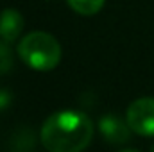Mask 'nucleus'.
I'll return each instance as SVG.
<instances>
[{
    "mask_svg": "<svg viewBox=\"0 0 154 152\" xmlns=\"http://www.w3.org/2000/svg\"><path fill=\"white\" fill-rule=\"evenodd\" d=\"M151 152H154V145H152V149H151Z\"/></svg>",
    "mask_w": 154,
    "mask_h": 152,
    "instance_id": "9d476101",
    "label": "nucleus"
},
{
    "mask_svg": "<svg viewBox=\"0 0 154 152\" xmlns=\"http://www.w3.org/2000/svg\"><path fill=\"white\" fill-rule=\"evenodd\" d=\"M9 100H11L9 93H7V91H2V90H0V109H4L5 106H9Z\"/></svg>",
    "mask_w": 154,
    "mask_h": 152,
    "instance_id": "6e6552de",
    "label": "nucleus"
},
{
    "mask_svg": "<svg viewBox=\"0 0 154 152\" xmlns=\"http://www.w3.org/2000/svg\"><path fill=\"white\" fill-rule=\"evenodd\" d=\"M18 56L29 68L48 72L54 70L61 61V45L52 34L34 31L20 39Z\"/></svg>",
    "mask_w": 154,
    "mask_h": 152,
    "instance_id": "f03ea898",
    "label": "nucleus"
},
{
    "mask_svg": "<svg viewBox=\"0 0 154 152\" xmlns=\"http://www.w3.org/2000/svg\"><path fill=\"white\" fill-rule=\"evenodd\" d=\"M23 31V16L16 9L0 11V39L13 43Z\"/></svg>",
    "mask_w": 154,
    "mask_h": 152,
    "instance_id": "39448f33",
    "label": "nucleus"
},
{
    "mask_svg": "<svg viewBox=\"0 0 154 152\" xmlns=\"http://www.w3.org/2000/svg\"><path fill=\"white\" fill-rule=\"evenodd\" d=\"M39 138L48 152H82L93 138V122L82 111H57L43 122Z\"/></svg>",
    "mask_w": 154,
    "mask_h": 152,
    "instance_id": "f257e3e1",
    "label": "nucleus"
},
{
    "mask_svg": "<svg viewBox=\"0 0 154 152\" xmlns=\"http://www.w3.org/2000/svg\"><path fill=\"white\" fill-rule=\"evenodd\" d=\"M99 131H100L102 138L111 145L125 143V141H129V136H131V127H129L127 120H122L115 113L104 114L99 120Z\"/></svg>",
    "mask_w": 154,
    "mask_h": 152,
    "instance_id": "20e7f679",
    "label": "nucleus"
},
{
    "mask_svg": "<svg viewBox=\"0 0 154 152\" xmlns=\"http://www.w3.org/2000/svg\"><path fill=\"white\" fill-rule=\"evenodd\" d=\"M13 50L9 47L7 41L0 39V74H7L11 68H13Z\"/></svg>",
    "mask_w": 154,
    "mask_h": 152,
    "instance_id": "0eeeda50",
    "label": "nucleus"
},
{
    "mask_svg": "<svg viewBox=\"0 0 154 152\" xmlns=\"http://www.w3.org/2000/svg\"><path fill=\"white\" fill-rule=\"evenodd\" d=\"M125 120L134 134L154 136V97H142L131 102Z\"/></svg>",
    "mask_w": 154,
    "mask_h": 152,
    "instance_id": "7ed1b4c3",
    "label": "nucleus"
},
{
    "mask_svg": "<svg viewBox=\"0 0 154 152\" xmlns=\"http://www.w3.org/2000/svg\"><path fill=\"white\" fill-rule=\"evenodd\" d=\"M118 152H140V150H134V149H124V150H118Z\"/></svg>",
    "mask_w": 154,
    "mask_h": 152,
    "instance_id": "1a4fd4ad",
    "label": "nucleus"
},
{
    "mask_svg": "<svg viewBox=\"0 0 154 152\" xmlns=\"http://www.w3.org/2000/svg\"><path fill=\"white\" fill-rule=\"evenodd\" d=\"M66 2H68V5L75 11L77 14L91 16V14H97L104 7L106 0H66Z\"/></svg>",
    "mask_w": 154,
    "mask_h": 152,
    "instance_id": "423d86ee",
    "label": "nucleus"
}]
</instances>
